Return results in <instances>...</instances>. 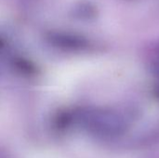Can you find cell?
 <instances>
[{"instance_id":"obj_1","label":"cell","mask_w":159,"mask_h":158,"mask_svg":"<svg viewBox=\"0 0 159 158\" xmlns=\"http://www.w3.org/2000/svg\"><path fill=\"white\" fill-rule=\"evenodd\" d=\"M48 39L56 47L66 49H80L87 45V42L83 37L64 33H51Z\"/></svg>"}]
</instances>
